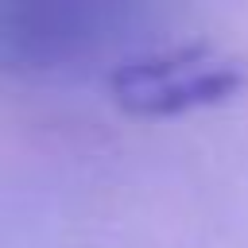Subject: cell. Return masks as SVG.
Masks as SVG:
<instances>
[{"instance_id": "obj_1", "label": "cell", "mask_w": 248, "mask_h": 248, "mask_svg": "<svg viewBox=\"0 0 248 248\" xmlns=\"http://www.w3.org/2000/svg\"><path fill=\"white\" fill-rule=\"evenodd\" d=\"M240 85V66L213 46H174L143 54L108 74L112 101L132 116H178L229 101Z\"/></svg>"}]
</instances>
